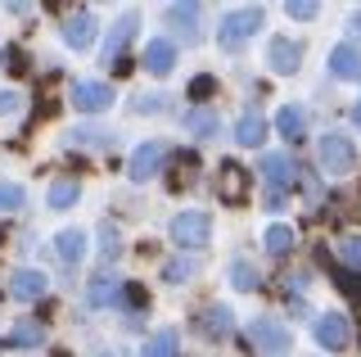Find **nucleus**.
Here are the masks:
<instances>
[{"label": "nucleus", "mask_w": 361, "mask_h": 357, "mask_svg": "<svg viewBox=\"0 0 361 357\" xmlns=\"http://www.w3.org/2000/svg\"><path fill=\"white\" fill-rule=\"evenodd\" d=\"M248 339H253V349L262 353V357H289L293 349V334L285 321H276V317H257L253 326H248Z\"/></svg>", "instance_id": "f257e3e1"}, {"label": "nucleus", "mask_w": 361, "mask_h": 357, "mask_svg": "<svg viewBox=\"0 0 361 357\" xmlns=\"http://www.w3.org/2000/svg\"><path fill=\"white\" fill-rule=\"evenodd\" d=\"M257 28H262V9H257V5H248V9H231V14H226V23L217 28V41H221L226 50H235L244 37H253Z\"/></svg>", "instance_id": "f03ea898"}, {"label": "nucleus", "mask_w": 361, "mask_h": 357, "mask_svg": "<svg viewBox=\"0 0 361 357\" xmlns=\"http://www.w3.org/2000/svg\"><path fill=\"white\" fill-rule=\"evenodd\" d=\"M172 240L180 244V249H203V244L212 240V217L208 213H180L176 222H172Z\"/></svg>", "instance_id": "7ed1b4c3"}, {"label": "nucleus", "mask_w": 361, "mask_h": 357, "mask_svg": "<svg viewBox=\"0 0 361 357\" xmlns=\"http://www.w3.org/2000/svg\"><path fill=\"white\" fill-rule=\"evenodd\" d=\"M321 167L325 172H334V176H343V172H353L357 167V145L348 140V136H325L321 140Z\"/></svg>", "instance_id": "20e7f679"}, {"label": "nucleus", "mask_w": 361, "mask_h": 357, "mask_svg": "<svg viewBox=\"0 0 361 357\" xmlns=\"http://www.w3.org/2000/svg\"><path fill=\"white\" fill-rule=\"evenodd\" d=\"M348 339H353V326H348V317H338V312H325V317L316 321V344H321L325 353L348 349Z\"/></svg>", "instance_id": "39448f33"}, {"label": "nucleus", "mask_w": 361, "mask_h": 357, "mask_svg": "<svg viewBox=\"0 0 361 357\" xmlns=\"http://www.w3.org/2000/svg\"><path fill=\"white\" fill-rule=\"evenodd\" d=\"M167 154L172 150H167L163 140H145L140 150L131 154V181H149V176H158V163H163Z\"/></svg>", "instance_id": "423d86ee"}, {"label": "nucleus", "mask_w": 361, "mask_h": 357, "mask_svg": "<svg viewBox=\"0 0 361 357\" xmlns=\"http://www.w3.org/2000/svg\"><path fill=\"white\" fill-rule=\"evenodd\" d=\"M135 37V18H118V28L109 32V41H104V63H113V68H127V41Z\"/></svg>", "instance_id": "0eeeda50"}, {"label": "nucleus", "mask_w": 361, "mask_h": 357, "mask_svg": "<svg viewBox=\"0 0 361 357\" xmlns=\"http://www.w3.org/2000/svg\"><path fill=\"white\" fill-rule=\"evenodd\" d=\"M73 104L82 109V114H99V109L113 104V91L104 82H73Z\"/></svg>", "instance_id": "6e6552de"}, {"label": "nucleus", "mask_w": 361, "mask_h": 357, "mask_svg": "<svg viewBox=\"0 0 361 357\" xmlns=\"http://www.w3.org/2000/svg\"><path fill=\"white\" fill-rule=\"evenodd\" d=\"M262 176L271 190H285V186H293V176H298V163L289 159V154H267L262 159Z\"/></svg>", "instance_id": "1a4fd4ad"}, {"label": "nucleus", "mask_w": 361, "mask_h": 357, "mask_svg": "<svg viewBox=\"0 0 361 357\" xmlns=\"http://www.w3.org/2000/svg\"><path fill=\"white\" fill-rule=\"evenodd\" d=\"M267 59H271V68H276V73H293L302 63V46H298V41H289V37H276L267 46Z\"/></svg>", "instance_id": "9d476101"}, {"label": "nucleus", "mask_w": 361, "mask_h": 357, "mask_svg": "<svg viewBox=\"0 0 361 357\" xmlns=\"http://www.w3.org/2000/svg\"><path fill=\"white\" fill-rule=\"evenodd\" d=\"M172 63H176V46H172V41H149V46H145V68H149L154 77H167Z\"/></svg>", "instance_id": "9b49d317"}, {"label": "nucleus", "mask_w": 361, "mask_h": 357, "mask_svg": "<svg viewBox=\"0 0 361 357\" xmlns=\"http://www.w3.org/2000/svg\"><path fill=\"white\" fill-rule=\"evenodd\" d=\"M276 131H280L285 140H298L302 131H307V109H302V104H285V109L276 114Z\"/></svg>", "instance_id": "f8f14e48"}, {"label": "nucleus", "mask_w": 361, "mask_h": 357, "mask_svg": "<svg viewBox=\"0 0 361 357\" xmlns=\"http://www.w3.org/2000/svg\"><path fill=\"white\" fill-rule=\"evenodd\" d=\"M63 41L73 50H86L90 41H95V18H90V14H77L73 23H63Z\"/></svg>", "instance_id": "ddd939ff"}, {"label": "nucleus", "mask_w": 361, "mask_h": 357, "mask_svg": "<svg viewBox=\"0 0 361 357\" xmlns=\"http://www.w3.org/2000/svg\"><path fill=\"white\" fill-rule=\"evenodd\" d=\"M330 73H334V77H361V50H357V46H334Z\"/></svg>", "instance_id": "4468645a"}, {"label": "nucleus", "mask_w": 361, "mask_h": 357, "mask_svg": "<svg viewBox=\"0 0 361 357\" xmlns=\"http://www.w3.org/2000/svg\"><path fill=\"white\" fill-rule=\"evenodd\" d=\"M9 294L23 298V303L41 298V294H45V272H18V276H14V285H9Z\"/></svg>", "instance_id": "2eb2a0df"}, {"label": "nucleus", "mask_w": 361, "mask_h": 357, "mask_svg": "<svg viewBox=\"0 0 361 357\" xmlns=\"http://www.w3.org/2000/svg\"><path fill=\"white\" fill-rule=\"evenodd\" d=\"M180 122H185V131H195V136H217V131H221V122H217L212 109H190Z\"/></svg>", "instance_id": "dca6fc26"}, {"label": "nucleus", "mask_w": 361, "mask_h": 357, "mask_svg": "<svg viewBox=\"0 0 361 357\" xmlns=\"http://www.w3.org/2000/svg\"><path fill=\"white\" fill-rule=\"evenodd\" d=\"M199 330L226 339V334H231V312H226V308H203V312H199Z\"/></svg>", "instance_id": "f3484780"}, {"label": "nucleus", "mask_w": 361, "mask_h": 357, "mask_svg": "<svg viewBox=\"0 0 361 357\" xmlns=\"http://www.w3.org/2000/svg\"><path fill=\"white\" fill-rule=\"evenodd\" d=\"M221 195L231 199V204L244 199V167L240 163H221Z\"/></svg>", "instance_id": "a211bd4d"}, {"label": "nucleus", "mask_w": 361, "mask_h": 357, "mask_svg": "<svg viewBox=\"0 0 361 357\" xmlns=\"http://www.w3.org/2000/svg\"><path fill=\"white\" fill-rule=\"evenodd\" d=\"M77 195H82V186H77L73 176H59V181L50 186V195H45V199H50V208H73Z\"/></svg>", "instance_id": "6ab92c4d"}, {"label": "nucleus", "mask_w": 361, "mask_h": 357, "mask_svg": "<svg viewBox=\"0 0 361 357\" xmlns=\"http://www.w3.org/2000/svg\"><path fill=\"white\" fill-rule=\"evenodd\" d=\"M262 136H267V122L257 114H244L240 127H235V140H240V145H262Z\"/></svg>", "instance_id": "aec40b11"}, {"label": "nucleus", "mask_w": 361, "mask_h": 357, "mask_svg": "<svg viewBox=\"0 0 361 357\" xmlns=\"http://www.w3.org/2000/svg\"><path fill=\"white\" fill-rule=\"evenodd\" d=\"M59 258L63 262H82L86 258V236L82 231H63L59 236Z\"/></svg>", "instance_id": "412c9836"}, {"label": "nucleus", "mask_w": 361, "mask_h": 357, "mask_svg": "<svg viewBox=\"0 0 361 357\" xmlns=\"http://www.w3.org/2000/svg\"><path fill=\"white\" fill-rule=\"evenodd\" d=\"M195 14H199L195 5H172V9H167V18H172V23L180 28V37H185V41H195V37H199V28H195Z\"/></svg>", "instance_id": "4be33fe9"}, {"label": "nucleus", "mask_w": 361, "mask_h": 357, "mask_svg": "<svg viewBox=\"0 0 361 357\" xmlns=\"http://www.w3.org/2000/svg\"><path fill=\"white\" fill-rule=\"evenodd\" d=\"M145 357H176V330H158L145 344Z\"/></svg>", "instance_id": "5701e85b"}, {"label": "nucleus", "mask_w": 361, "mask_h": 357, "mask_svg": "<svg viewBox=\"0 0 361 357\" xmlns=\"http://www.w3.org/2000/svg\"><path fill=\"white\" fill-rule=\"evenodd\" d=\"M113 298H118V281H113V276H95V281H90V303L104 308Z\"/></svg>", "instance_id": "b1692460"}, {"label": "nucleus", "mask_w": 361, "mask_h": 357, "mask_svg": "<svg viewBox=\"0 0 361 357\" xmlns=\"http://www.w3.org/2000/svg\"><path fill=\"white\" fill-rule=\"evenodd\" d=\"M41 339H45V330L32 326V321H23V326L9 334V344H14V349H27V344H41Z\"/></svg>", "instance_id": "393cba45"}, {"label": "nucleus", "mask_w": 361, "mask_h": 357, "mask_svg": "<svg viewBox=\"0 0 361 357\" xmlns=\"http://www.w3.org/2000/svg\"><path fill=\"white\" fill-rule=\"evenodd\" d=\"M267 249H271V253L293 249V231H289V226H271V231H267Z\"/></svg>", "instance_id": "a878e982"}, {"label": "nucleus", "mask_w": 361, "mask_h": 357, "mask_svg": "<svg viewBox=\"0 0 361 357\" xmlns=\"http://www.w3.org/2000/svg\"><path fill=\"white\" fill-rule=\"evenodd\" d=\"M231 285H235V289H253V285H257V272H253L248 262H235V267H231Z\"/></svg>", "instance_id": "bb28decb"}, {"label": "nucleus", "mask_w": 361, "mask_h": 357, "mask_svg": "<svg viewBox=\"0 0 361 357\" xmlns=\"http://www.w3.org/2000/svg\"><path fill=\"white\" fill-rule=\"evenodd\" d=\"M18 204H23V186L0 181V213H9V208H18Z\"/></svg>", "instance_id": "cd10ccee"}, {"label": "nucleus", "mask_w": 361, "mask_h": 357, "mask_svg": "<svg viewBox=\"0 0 361 357\" xmlns=\"http://www.w3.org/2000/svg\"><path fill=\"white\" fill-rule=\"evenodd\" d=\"M338 253H343L348 267H361V236H348L343 244H338Z\"/></svg>", "instance_id": "c85d7f7f"}, {"label": "nucleus", "mask_w": 361, "mask_h": 357, "mask_svg": "<svg viewBox=\"0 0 361 357\" xmlns=\"http://www.w3.org/2000/svg\"><path fill=\"white\" fill-rule=\"evenodd\" d=\"M190 276H195V262H190V258H180V262H167V281H190Z\"/></svg>", "instance_id": "c756f323"}, {"label": "nucleus", "mask_w": 361, "mask_h": 357, "mask_svg": "<svg viewBox=\"0 0 361 357\" xmlns=\"http://www.w3.org/2000/svg\"><path fill=\"white\" fill-rule=\"evenodd\" d=\"M289 18H316V14H321V5H312V0H289Z\"/></svg>", "instance_id": "7c9ffc66"}, {"label": "nucleus", "mask_w": 361, "mask_h": 357, "mask_svg": "<svg viewBox=\"0 0 361 357\" xmlns=\"http://www.w3.org/2000/svg\"><path fill=\"white\" fill-rule=\"evenodd\" d=\"M212 86H217V82L203 73V77H195V82H190V95H195V99H208V95H212Z\"/></svg>", "instance_id": "2f4dec72"}, {"label": "nucleus", "mask_w": 361, "mask_h": 357, "mask_svg": "<svg viewBox=\"0 0 361 357\" xmlns=\"http://www.w3.org/2000/svg\"><path fill=\"white\" fill-rule=\"evenodd\" d=\"M127 303H135V308L145 303V289H140V285H127Z\"/></svg>", "instance_id": "473e14b6"}, {"label": "nucleus", "mask_w": 361, "mask_h": 357, "mask_svg": "<svg viewBox=\"0 0 361 357\" xmlns=\"http://www.w3.org/2000/svg\"><path fill=\"white\" fill-rule=\"evenodd\" d=\"M14 109V95H0V114H9Z\"/></svg>", "instance_id": "72a5a7b5"}, {"label": "nucleus", "mask_w": 361, "mask_h": 357, "mask_svg": "<svg viewBox=\"0 0 361 357\" xmlns=\"http://www.w3.org/2000/svg\"><path fill=\"white\" fill-rule=\"evenodd\" d=\"M353 118H357V127H361V99H357V109H353Z\"/></svg>", "instance_id": "f704fd0d"}, {"label": "nucleus", "mask_w": 361, "mask_h": 357, "mask_svg": "<svg viewBox=\"0 0 361 357\" xmlns=\"http://www.w3.org/2000/svg\"><path fill=\"white\" fill-rule=\"evenodd\" d=\"M353 32H357V37H361V14H357V18H353Z\"/></svg>", "instance_id": "c9c22d12"}, {"label": "nucleus", "mask_w": 361, "mask_h": 357, "mask_svg": "<svg viewBox=\"0 0 361 357\" xmlns=\"http://www.w3.org/2000/svg\"><path fill=\"white\" fill-rule=\"evenodd\" d=\"M95 357H113V353H95Z\"/></svg>", "instance_id": "e433bc0d"}]
</instances>
